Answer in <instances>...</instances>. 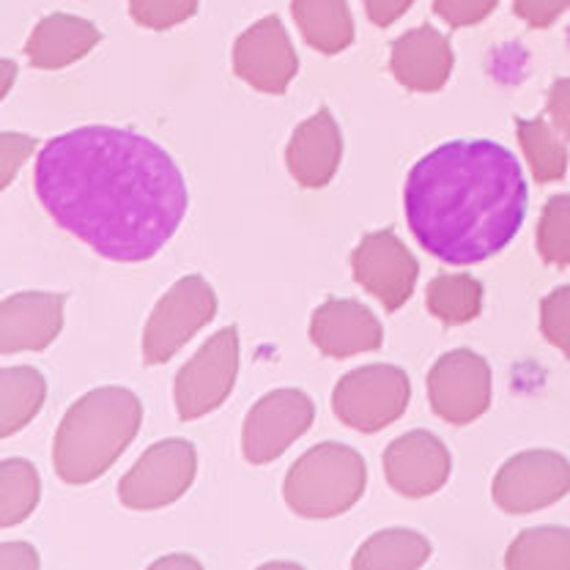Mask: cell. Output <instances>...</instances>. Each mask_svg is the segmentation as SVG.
<instances>
[{
	"label": "cell",
	"mask_w": 570,
	"mask_h": 570,
	"mask_svg": "<svg viewBox=\"0 0 570 570\" xmlns=\"http://www.w3.org/2000/svg\"><path fill=\"white\" fill-rule=\"evenodd\" d=\"M33 187L63 230L118 264L154 258L189 206L174 157L118 127H80L52 138L36 157Z\"/></svg>",
	"instance_id": "1"
},
{
	"label": "cell",
	"mask_w": 570,
	"mask_h": 570,
	"mask_svg": "<svg viewBox=\"0 0 570 570\" xmlns=\"http://www.w3.org/2000/svg\"><path fill=\"white\" fill-rule=\"evenodd\" d=\"M530 204L519 159L494 140H450L406 176L409 228L442 264L472 266L502 253Z\"/></svg>",
	"instance_id": "2"
},
{
	"label": "cell",
	"mask_w": 570,
	"mask_h": 570,
	"mask_svg": "<svg viewBox=\"0 0 570 570\" xmlns=\"http://www.w3.org/2000/svg\"><path fill=\"white\" fill-rule=\"evenodd\" d=\"M142 423V403L127 387H99L63 414L52 463L63 483L86 485L102 478L132 444Z\"/></svg>",
	"instance_id": "3"
},
{
	"label": "cell",
	"mask_w": 570,
	"mask_h": 570,
	"mask_svg": "<svg viewBox=\"0 0 570 570\" xmlns=\"http://www.w3.org/2000/svg\"><path fill=\"white\" fill-rule=\"evenodd\" d=\"M367 469L354 448L324 442L307 450L285 474L283 497L296 515L335 519L360 502Z\"/></svg>",
	"instance_id": "4"
},
{
	"label": "cell",
	"mask_w": 570,
	"mask_h": 570,
	"mask_svg": "<svg viewBox=\"0 0 570 570\" xmlns=\"http://www.w3.org/2000/svg\"><path fill=\"white\" fill-rule=\"evenodd\" d=\"M412 384L395 365H365L346 373L332 392V409L343 425L376 433L406 412Z\"/></svg>",
	"instance_id": "5"
},
{
	"label": "cell",
	"mask_w": 570,
	"mask_h": 570,
	"mask_svg": "<svg viewBox=\"0 0 570 570\" xmlns=\"http://www.w3.org/2000/svg\"><path fill=\"white\" fill-rule=\"evenodd\" d=\"M217 316V294L206 277L187 275L157 302L142 330V360L163 365L189 337Z\"/></svg>",
	"instance_id": "6"
},
{
	"label": "cell",
	"mask_w": 570,
	"mask_h": 570,
	"mask_svg": "<svg viewBox=\"0 0 570 570\" xmlns=\"http://www.w3.org/2000/svg\"><path fill=\"white\" fill-rule=\"evenodd\" d=\"M239 373V332L225 326L200 346V352L176 376L174 395L181 420H198L228 401Z\"/></svg>",
	"instance_id": "7"
},
{
	"label": "cell",
	"mask_w": 570,
	"mask_h": 570,
	"mask_svg": "<svg viewBox=\"0 0 570 570\" xmlns=\"http://www.w3.org/2000/svg\"><path fill=\"white\" fill-rule=\"evenodd\" d=\"M198 453L184 439L154 444L118 483V497L132 510H159L174 504L193 485Z\"/></svg>",
	"instance_id": "8"
},
{
	"label": "cell",
	"mask_w": 570,
	"mask_h": 570,
	"mask_svg": "<svg viewBox=\"0 0 570 570\" xmlns=\"http://www.w3.org/2000/svg\"><path fill=\"white\" fill-rule=\"evenodd\" d=\"M428 401L450 425H469L491 406V365L472 348H455L433 362Z\"/></svg>",
	"instance_id": "9"
},
{
	"label": "cell",
	"mask_w": 570,
	"mask_h": 570,
	"mask_svg": "<svg viewBox=\"0 0 570 570\" xmlns=\"http://www.w3.org/2000/svg\"><path fill=\"white\" fill-rule=\"evenodd\" d=\"M570 494V461L554 450H527L497 472L491 497L504 513H534Z\"/></svg>",
	"instance_id": "10"
},
{
	"label": "cell",
	"mask_w": 570,
	"mask_h": 570,
	"mask_svg": "<svg viewBox=\"0 0 570 570\" xmlns=\"http://www.w3.org/2000/svg\"><path fill=\"white\" fill-rule=\"evenodd\" d=\"M316 420V406L302 390H275L249 409L242 433L245 459L255 466L281 459Z\"/></svg>",
	"instance_id": "11"
},
{
	"label": "cell",
	"mask_w": 570,
	"mask_h": 570,
	"mask_svg": "<svg viewBox=\"0 0 570 570\" xmlns=\"http://www.w3.org/2000/svg\"><path fill=\"white\" fill-rule=\"evenodd\" d=\"M354 281L376 296L390 313L401 311L414 294L420 264L392 228L367 234L352 255Z\"/></svg>",
	"instance_id": "12"
},
{
	"label": "cell",
	"mask_w": 570,
	"mask_h": 570,
	"mask_svg": "<svg viewBox=\"0 0 570 570\" xmlns=\"http://www.w3.org/2000/svg\"><path fill=\"white\" fill-rule=\"evenodd\" d=\"M299 69L291 36L277 14L247 28L234 45V71L261 94H283Z\"/></svg>",
	"instance_id": "13"
},
{
	"label": "cell",
	"mask_w": 570,
	"mask_h": 570,
	"mask_svg": "<svg viewBox=\"0 0 570 570\" xmlns=\"http://www.w3.org/2000/svg\"><path fill=\"white\" fill-rule=\"evenodd\" d=\"M448 444L431 431H409L384 450V474L397 494L423 499L436 494L450 478Z\"/></svg>",
	"instance_id": "14"
},
{
	"label": "cell",
	"mask_w": 570,
	"mask_h": 570,
	"mask_svg": "<svg viewBox=\"0 0 570 570\" xmlns=\"http://www.w3.org/2000/svg\"><path fill=\"white\" fill-rule=\"evenodd\" d=\"M455 56L450 39L433 26H420L392 41L390 69L403 88L436 94L448 86Z\"/></svg>",
	"instance_id": "15"
},
{
	"label": "cell",
	"mask_w": 570,
	"mask_h": 570,
	"mask_svg": "<svg viewBox=\"0 0 570 570\" xmlns=\"http://www.w3.org/2000/svg\"><path fill=\"white\" fill-rule=\"evenodd\" d=\"M63 296L26 291L3 299L0 307V348L3 354L41 352L63 326Z\"/></svg>",
	"instance_id": "16"
},
{
	"label": "cell",
	"mask_w": 570,
	"mask_h": 570,
	"mask_svg": "<svg viewBox=\"0 0 570 570\" xmlns=\"http://www.w3.org/2000/svg\"><path fill=\"white\" fill-rule=\"evenodd\" d=\"M341 157L343 135L330 107H321L316 116L302 121L285 148L291 176L307 189L326 187L341 168Z\"/></svg>",
	"instance_id": "17"
},
{
	"label": "cell",
	"mask_w": 570,
	"mask_h": 570,
	"mask_svg": "<svg viewBox=\"0 0 570 570\" xmlns=\"http://www.w3.org/2000/svg\"><path fill=\"white\" fill-rule=\"evenodd\" d=\"M311 337L318 352L335 360L373 352L382 346L384 330L382 321L373 316L371 307L354 299H326L324 305L313 313Z\"/></svg>",
	"instance_id": "18"
},
{
	"label": "cell",
	"mask_w": 570,
	"mask_h": 570,
	"mask_svg": "<svg viewBox=\"0 0 570 570\" xmlns=\"http://www.w3.org/2000/svg\"><path fill=\"white\" fill-rule=\"evenodd\" d=\"M102 33L94 22L75 14H50L33 28L28 39V61L36 69H63L86 58Z\"/></svg>",
	"instance_id": "19"
},
{
	"label": "cell",
	"mask_w": 570,
	"mask_h": 570,
	"mask_svg": "<svg viewBox=\"0 0 570 570\" xmlns=\"http://www.w3.org/2000/svg\"><path fill=\"white\" fill-rule=\"evenodd\" d=\"M294 20L313 50L337 56L354 41V17L348 0H294Z\"/></svg>",
	"instance_id": "20"
},
{
	"label": "cell",
	"mask_w": 570,
	"mask_h": 570,
	"mask_svg": "<svg viewBox=\"0 0 570 570\" xmlns=\"http://www.w3.org/2000/svg\"><path fill=\"white\" fill-rule=\"evenodd\" d=\"M431 543L414 530H384L362 543L352 566L356 570H409L425 566Z\"/></svg>",
	"instance_id": "21"
},
{
	"label": "cell",
	"mask_w": 570,
	"mask_h": 570,
	"mask_svg": "<svg viewBox=\"0 0 570 570\" xmlns=\"http://www.w3.org/2000/svg\"><path fill=\"white\" fill-rule=\"evenodd\" d=\"M47 397V382L36 367H6L0 379V433L11 436L36 417Z\"/></svg>",
	"instance_id": "22"
},
{
	"label": "cell",
	"mask_w": 570,
	"mask_h": 570,
	"mask_svg": "<svg viewBox=\"0 0 570 570\" xmlns=\"http://www.w3.org/2000/svg\"><path fill=\"white\" fill-rule=\"evenodd\" d=\"M504 566L510 570H570L568 527H534L510 543Z\"/></svg>",
	"instance_id": "23"
},
{
	"label": "cell",
	"mask_w": 570,
	"mask_h": 570,
	"mask_svg": "<svg viewBox=\"0 0 570 570\" xmlns=\"http://www.w3.org/2000/svg\"><path fill=\"white\" fill-rule=\"evenodd\" d=\"M515 135H519L521 151L530 163L534 181L551 184L568 174L566 142L543 118H515Z\"/></svg>",
	"instance_id": "24"
},
{
	"label": "cell",
	"mask_w": 570,
	"mask_h": 570,
	"mask_svg": "<svg viewBox=\"0 0 570 570\" xmlns=\"http://www.w3.org/2000/svg\"><path fill=\"white\" fill-rule=\"evenodd\" d=\"M425 305L431 316L442 324H469L483 311V285L472 275H439L425 291Z\"/></svg>",
	"instance_id": "25"
},
{
	"label": "cell",
	"mask_w": 570,
	"mask_h": 570,
	"mask_svg": "<svg viewBox=\"0 0 570 570\" xmlns=\"http://www.w3.org/2000/svg\"><path fill=\"white\" fill-rule=\"evenodd\" d=\"M39 472L31 461H3V469H0V524L14 527L26 521L39 504Z\"/></svg>",
	"instance_id": "26"
},
{
	"label": "cell",
	"mask_w": 570,
	"mask_h": 570,
	"mask_svg": "<svg viewBox=\"0 0 570 570\" xmlns=\"http://www.w3.org/2000/svg\"><path fill=\"white\" fill-rule=\"evenodd\" d=\"M538 253L546 264L570 266V195H554L538 223Z\"/></svg>",
	"instance_id": "27"
},
{
	"label": "cell",
	"mask_w": 570,
	"mask_h": 570,
	"mask_svg": "<svg viewBox=\"0 0 570 570\" xmlns=\"http://www.w3.org/2000/svg\"><path fill=\"white\" fill-rule=\"evenodd\" d=\"M200 0H129V14L148 31H168V28L195 17Z\"/></svg>",
	"instance_id": "28"
},
{
	"label": "cell",
	"mask_w": 570,
	"mask_h": 570,
	"mask_svg": "<svg viewBox=\"0 0 570 570\" xmlns=\"http://www.w3.org/2000/svg\"><path fill=\"white\" fill-rule=\"evenodd\" d=\"M540 332L546 341L570 356V285H560L540 302Z\"/></svg>",
	"instance_id": "29"
},
{
	"label": "cell",
	"mask_w": 570,
	"mask_h": 570,
	"mask_svg": "<svg viewBox=\"0 0 570 570\" xmlns=\"http://www.w3.org/2000/svg\"><path fill=\"white\" fill-rule=\"evenodd\" d=\"M499 0H433V11L450 28H469L483 22L497 9Z\"/></svg>",
	"instance_id": "30"
},
{
	"label": "cell",
	"mask_w": 570,
	"mask_h": 570,
	"mask_svg": "<svg viewBox=\"0 0 570 570\" xmlns=\"http://www.w3.org/2000/svg\"><path fill=\"white\" fill-rule=\"evenodd\" d=\"M36 140L31 135L20 132H3V140H0V184L9 187L14 181L17 170L22 168L28 157L33 154Z\"/></svg>",
	"instance_id": "31"
},
{
	"label": "cell",
	"mask_w": 570,
	"mask_h": 570,
	"mask_svg": "<svg viewBox=\"0 0 570 570\" xmlns=\"http://www.w3.org/2000/svg\"><path fill=\"white\" fill-rule=\"evenodd\" d=\"M568 9L570 0H513L515 17H521L532 28H549Z\"/></svg>",
	"instance_id": "32"
},
{
	"label": "cell",
	"mask_w": 570,
	"mask_h": 570,
	"mask_svg": "<svg viewBox=\"0 0 570 570\" xmlns=\"http://www.w3.org/2000/svg\"><path fill=\"white\" fill-rule=\"evenodd\" d=\"M546 110H549L557 132L570 140V77L554 80V86L549 88V105H546Z\"/></svg>",
	"instance_id": "33"
},
{
	"label": "cell",
	"mask_w": 570,
	"mask_h": 570,
	"mask_svg": "<svg viewBox=\"0 0 570 570\" xmlns=\"http://www.w3.org/2000/svg\"><path fill=\"white\" fill-rule=\"evenodd\" d=\"M414 0H365L367 20L379 28H390L392 22L401 20L409 9H412Z\"/></svg>",
	"instance_id": "34"
},
{
	"label": "cell",
	"mask_w": 570,
	"mask_h": 570,
	"mask_svg": "<svg viewBox=\"0 0 570 570\" xmlns=\"http://www.w3.org/2000/svg\"><path fill=\"white\" fill-rule=\"evenodd\" d=\"M0 562L9 570H26L39 568V557H36L33 546L28 543H6L3 551H0Z\"/></svg>",
	"instance_id": "35"
},
{
	"label": "cell",
	"mask_w": 570,
	"mask_h": 570,
	"mask_svg": "<svg viewBox=\"0 0 570 570\" xmlns=\"http://www.w3.org/2000/svg\"><path fill=\"white\" fill-rule=\"evenodd\" d=\"M17 77V63L14 61H3L0 63V97L11 91V82Z\"/></svg>",
	"instance_id": "36"
}]
</instances>
